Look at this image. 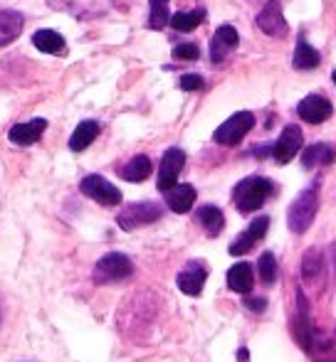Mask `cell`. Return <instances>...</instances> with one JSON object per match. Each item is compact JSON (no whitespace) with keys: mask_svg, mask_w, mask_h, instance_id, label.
Returning a JSON list of instances; mask_svg holds the SVG:
<instances>
[{"mask_svg":"<svg viewBox=\"0 0 336 362\" xmlns=\"http://www.w3.org/2000/svg\"><path fill=\"white\" fill-rule=\"evenodd\" d=\"M252 284H254V274L250 264L240 262L235 267H230V272H228V286H230V291L245 296L252 291Z\"/></svg>","mask_w":336,"mask_h":362,"instance_id":"obj_15","label":"cell"},{"mask_svg":"<svg viewBox=\"0 0 336 362\" xmlns=\"http://www.w3.org/2000/svg\"><path fill=\"white\" fill-rule=\"evenodd\" d=\"M237 42H240V35H237V30L233 28V25L218 28L215 35H213V42H211V59L215 64L225 62V57L237 47Z\"/></svg>","mask_w":336,"mask_h":362,"instance_id":"obj_11","label":"cell"},{"mask_svg":"<svg viewBox=\"0 0 336 362\" xmlns=\"http://www.w3.org/2000/svg\"><path fill=\"white\" fill-rule=\"evenodd\" d=\"M161 215H164V210L156 202H136V205L124 207L119 212V217H116V222H119L121 229L131 232V229H139L144 224L156 222V219H161Z\"/></svg>","mask_w":336,"mask_h":362,"instance_id":"obj_5","label":"cell"},{"mask_svg":"<svg viewBox=\"0 0 336 362\" xmlns=\"http://www.w3.org/2000/svg\"><path fill=\"white\" fill-rule=\"evenodd\" d=\"M257 28L269 37H282L287 33V23L282 15V3L279 0H269L257 15Z\"/></svg>","mask_w":336,"mask_h":362,"instance_id":"obj_10","label":"cell"},{"mask_svg":"<svg viewBox=\"0 0 336 362\" xmlns=\"http://www.w3.org/2000/svg\"><path fill=\"white\" fill-rule=\"evenodd\" d=\"M329 257H332V269H334V279H336V242L332 244V249H329Z\"/></svg>","mask_w":336,"mask_h":362,"instance_id":"obj_32","label":"cell"},{"mask_svg":"<svg viewBox=\"0 0 336 362\" xmlns=\"http://www.w3.org/2000/svg\"><path fill=\"white\" fill-rule=\"evenodd\" d=\"M79 190L104 207H114L121 202V190L111 185L109 180H104L101 175H86L84 180L79 182Z\"/></svg>","mask_w":336,"mask_h":362,"instance_id":"obj_6","label":"cell"},{"mask_svg":"<svg viewBox=\"0 0 336 362\" xmlns=\"http://www.w3.org/2000/svg\"><path fill=\"white\" fill-rule=\"evenodd\" d=\"M272 192H274L272 180H267V177H262V175H250L235 187L233 200H235L237 210H240L242 215H247V212L259 210V207L272 197Z\"/></svg>","mask_w":336,"mask_h":362,"instance_id":"obj_1","label":"cell"},{"mask_svg":"<svg viewBox=\"0 0 336 362\" xmlns=\"http://www.w3.org/2000/svg\"><path fill=\"white\" fill-rule=\"evenodd\" d=\"M198 222L206 227V232L211 237H218L223 232V227H225V217H223V212L215 205H203L198 210Z\"/></svg>","mask_w":336,"mask_h":362,"instance_id":"obj_21","label":"cell"},{"mask_svg":"<svg viewBox=\"0 0 336 362\" xmlns=\"http://www.w3.org/2000/svg\"><path fill=\"white\" fill-rule=\"evenodd\" d=\"M151 3V15H149V30H164L171 23L168 15V0H149Z\"/></svg>","mask_w":336,"mask_h":362,"instance_id":"obj_26","label":"cell"},{"mask_svg":"<svg viewBox=\"0 0 336 362\" xmlns=\"http://www.w3.org/2000/svg\"><path fill=\"white\" fill-rule=\"evenodd\" d=\"M267 229H269V217H264V215H262V217H254V219H252L250 227H247V232H250L252 237L259 242V239H262L264 234H267Z\"/></svg>","mask_w":336,"mask_h":362,"instance_id":"obj_29","label":"cell"},{"mask_svg":"<svg viewBox=\"0 0 336 362\" xmlns=\"http://www.w3.org/2000/svg\"><path fill=\"white\" fill-rule=\"evenodd\" d=\"M206 20V10H191V13H176L171 18V28L178 33H191Z\"/></svg>","mask_w":336,"mask_h":362,"instance_id":"obj_23","label":"cell"},{"mask_svg":"<svg viewBox=\"0 0 336 362\" xmlns=\"http://www.w3.org/2000/svg\"><path fill=\"white\" fill-rule=\"evenodd\" d=\"M252 126H254V116L250 111H237L228 121H223V126H218L215 134H213V141L220 146H235L250 134Z\"/></svg>","mask_w":336,"mask_h":362,"instance_id":"obj_4","label":"cell"},{"mask_svg":"<svg viewBox=\"0 0 336 362\" xmlns=\"http://www.w3.org/2000/svg\"><path fill=\"white\" fill-rule=\"evenodd\" d=\"M173 57L183 59V62H193V59L201 57V49H198V45H193V42H183V45H176V47H173Z\"/></svg>","mask_w":336,"mask_h":362,"instance_id":"obj_28","label":"cell"},{"mask_svg":"<svg viewBox=\"0 0 336 362\" xmlns=\"http://www.w3.org/2000/svg\"><path fill=\"white\" fill-rule=\"evenodd\" d=\"M257 274H259V281L264 286H272L277 281V274H279V267H277V259H274L272 252H264L262 257L257 259Z\"/></svg>","mask_w":336,"mask_h":362,"instance_id":"obj_25","label":"cell"},{"mask_svg":"<svg viewBox=\"0 0 336 362\" xmlns=\"http://www.w3.org/2000/svg\"><path fill=\"white\" fill-rule=\"evenodd\" d=\"M151 168H154V165H151L149 156H136V158H131L124 168H121L119 175L124 177V180H129V182H144L146 177L151 175Z\"/></svg>","mask_w":336,"mask_h":362,"instance_id":"obj_19","label":"cell"},{"mask_svg":"<svg viewBox=\"0 0 336 362\" xmlns=\"http://www.w3.org/2000/svg\"><path fill=\"white\" fill-rule=\"evenodd\" d=\"M237 360H247V350L245 348L237 350Z\"/></svg>","mask_w":336,"mask_h":362,"instance_id":"obj_33","label":"cell"},{"mask_svg":"<svg viewBox=\"0 0 336 362\" xmlns=\"http://www.w3.org/2000/svg\"><path fill=\"white\" fill-rule=\"evenodd\" d=\"M245 308H250L252 313H262V310L267 308V298H262V296H247L245 293Z\"/></svg>","mask_w":336,"mask_h":362,"instance_id":"obj_31","label":"cell"},{"mask_svg":"<svg viewBox=\"0 0 336 362\" xmlns=\"http://www.w3.org/2000/svg\"><path fill=\"white\" fill-rule=\"evenodd\" d=\"M334 158H336V153L332 146L314 144V146H309L307 151H302V165L307 168V170H312V168H317V165H332Z\"/></svg>","mask_w":336,"mask_h":362,"instance_id":"obj_17","label":"cell"},{"mask_svg":"<svg viewBox=\"0 0 336 362\" xmlns=\"http://www.w3.org/2000/svg\"><path fill=\"white\" fill-rule=\"evenodd\" d=\"M33 45L45 54H62L65 52V37L55 30H38L33 35Z\"/></svg>","mask_w":336,"mask_h":362,"instance_id":"obj_18","label":"cell"},{"mask_svg":"<svg viewBox=\"0 0 336 362\" xmlns=\"http://www.w3.org/2000/svg\"><path fill=\"white\" fill-rule=\"evenodd\" d=\"M322 62L319 52L307 42V37H299L297 49H294V69H314Z\"/></svg>","mask_w":336,"mask_h":362,"instance_id":"obj_22","label":"cell"},{"mask_svg":"<svg viewBox=\"0 0 336 362\" xmlns=\"http://www.w3.org/2000/svg\"><path fill=\"white\" fill-rule=\"evenodd\" d=\"M99 136V124L96 121H82V124L74 129L72 139H69V151L79 153L84 151L86 146H91V141Z\"/></svg>","mask_w":336,"mask_h":362,"instance_id":"obj_20","label":"cell"},{"mask_svg":"<svg viewBox=\"0 0 336 362\" xmlns=\"http://www.w3.org/2000/svg\"><path fill=\"white\" fill-rule=\"evenodd\" d=\"M319 210V195H317V185L307 187L297 200L292 202L287 212V224L294 234H304L309 227H312L314 217H317Z\"/></svg>","mask_w":336,"mask_h":362,"instance_id":"obj_2","label":"cell"},{"mask_svg":"<svg viewBox=\"0 0 336 362\" xmlns=\"http://www.w3.org/2000/svg\"><path fill=\"white\" fill-rule=\"evenodd\" d=\"M203 76L201 74H183L181 76V81H178V86H181L183 91H198V89H203Z\"/></svg>","mask_w":336,"mask_h":362,"instance_id":"obj_30","label":"cell"},{"mask_svg":"<svg viewBox=\"0 0 336 362\" xmlns=\"http://www.w3.org/2000/svg\"><path fill=\"white\" fill-rule=\"evenodd\" d=\"M196 197H198V192L193 185H173L171 190L166 192V205L171 207L176 215H186V212H191Z\"/></svg>","mask_w":336,"mask_h":362,"instance_id":"obj_14","label":"cell"},{"mask_svg":"<svg viewBox=\"0 0 336 362\" xmlns=\"http://www.w3.org/2000/svg\"><path fill=\"white\" fill-rule=\"evenodd\" d=\"M324 267H322V254L317 249H309L302 257V276L307 279L309 284H317V279L322 276Z\"/></svg>","mask_w":336,"mask_h":362,"instance_id":"obj_24","label":"cell"},{"mask_svg":"<svg viewBox=\"0 0 336 362\" xmlns=\"http://www.w3.org/2000/svg\"><path fill=\"white\" fill-rule=\"evenodd\" d=\"M254 244H257V239H254L252 234L245 229V232H242L240 237H237L235 242L230 244V254H233V257H242V254L250 252V249L254 247Z\"/></svg>","mask_w":336,"mask_h":362,"instance_id":"obj_27","label":"cell"},{"mask_svg":"<svg viewBox=\"0 0 336 362\" xmlns=\"http://www.w3.org/2000/svg\"><path fill=\"white\" fill-rule=\"evenodd\" d=\"M183 165H186V153L181 148H168L161 158V170H159V190L168 192L173 185H178V175H181Z\"/></svg>","mask_w":336,"mask_h":362,"instance_id":"obj_7","label":"cell"},{"mask_svg":"<svg viewBox=\"0 0 336 362\" xmlns=\"http://www.w3.org/2000/svg\"><path fill=\"white\" fill-rule=\"evenodd\" d=\"M302 144H304L302 129H299V126H287V129L282 131V136L277 139V144L272 146V158L279 165H284V163H289L302 151Z\"/></svg>","mask_w":336,"mask_h":362,"instance_id":"obj_9","label":"cell"},{"mask_svg":"<svg viewBox=\"0 0 336 362\" xmlns=\"http://www.w3.org/2000/svg\"><path fill=\"white\" fill-rule=\"evenodd\" d=\"M45 129H47V121L33 119V121H25V124H15L13 129L8 131V139L13 141L15 146H33L40 141Z\"/></svg>","mask_w":336,"mask_h":362,"instance_id":"obj_13","label":"cell"},{"mask_svg":"<svg viewBox=\"0 0 336 362\" xmlns=\"http://www.w3.org/2000/svg\"><path fill=\"white\" fill-rule=\"evenodd\" d=\"M297 114H299V119H302V121H307V124L317 126V124H324V121L332 119L334 106H332V101H329L327 96H322V94H309L307 99L299 101Z\"/></svg>","mask_w":336,"mask_h":362,"instance_id":"obj_8","label":"cell"},{"mask_svg":"<svg viewBox=\"0 0 336 362\" xmlns=\"http://www.w3.org/2000/svg\"><path fill=\"white\" fill-rule=\"evenodd\" d=\"M23 33V15L18 10H0V47L13 42Z\"/></svg>","mask_w":336,"mask_h":362,"instance_id":"obj_16","label":"cell"},{"mask_svg":"<svg viewBox=\"0 0 336 362\" xmlns=\"http://www.w3.org/2000/svg\"><path fill=\"white\" fill-rule=\"evenodd\" d=\"M134 274V264L126 254L119 252H109L96 262L94 267V284H114V281H124Z\"/></svg>","mask_w":336,"mask_h":362,"instance_id":"obj_3","label":"cell"},{"mask_svg":"<svg viewBox=\"0 0 336 362\" xmlns=\"http://www.w3.org/2000/svg\"><path fill=\"white\" fill-rule=\"evenodd\" d=\"M332 79H334V84H336V69H334V74H332Z\"/></svg>","mask_w":336,"mask_h":362,"instance_id":"obj_34","label":"cell"},{"mask_svg":"<svg viewBox=\"0 0 336 362\" xmlns=\"http://www.w3.org/2000/svg\"><path fill=\"white\" fill-rule=\"evenodd\" d=\"M206 279H208V267H206V264H203V262H191V264H186V267H183L181 274H178L176 284L186 296H198L203 291Z\"/></svg>","mask_w":336,"mask_h":362,"instance_id":"obj_12","label":"cell"}]
</instances>
